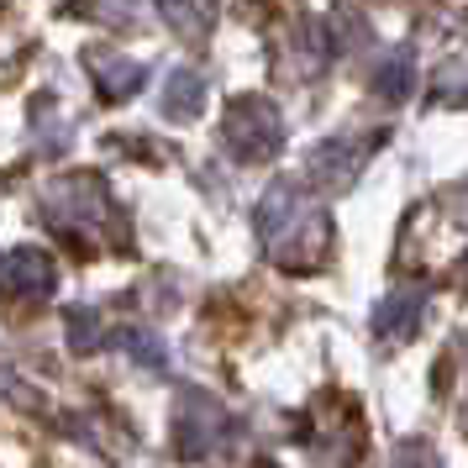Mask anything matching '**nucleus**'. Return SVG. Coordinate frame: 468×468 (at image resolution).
Here are the masks:
<instances>
[{
    "label": "nucleus",
    "instance_id": "obj_1",
    "mask_svg": "<svg viewBox=\"0 0 468 468\" xmlns=\"http://www.w3.org/2000/svg\"><path fill=\"white\" fill-rule=\"evenodd\" d=\"M253 227H258V242L269 248V258L284 263V269H316L326 258V248H332L326 211L300 185H290V179H279L274 190L258 200Z\"/></svg>",
    "mask_w": 468,
    "mask_h": 468
},
{
    "label": "nucleus",
    "instance_id": "obj_2",
    "mask_svg": "<svg viewBox=\"0 0 468 468\" xmlns=\"http://www.w3.org/2000/svg\"><path fill=\"white\" fill-rule=\"evenodd\" d=\"M43 221L58 237L90 248L95 232L116 237V200H111V190L95 174H74V179H58V185L43 190Z\"/></svg>",
    "mask_w": 468,
    "mask_h": 468
},
{
    "label": "nucleus",
    "instance_id": "obj_3",
    "mask_svg": "<svg viewBox=\"0 0 468 468\" xmlns=\"http://www.w3.org/2000/svg\"><path fill=\"white\" fill-rule=\"evenodd\" d=\"M232 437V416L211 400V395H179V410H174V447H179V458H190V463H206L216 458L221 447Z\"/></svg>",
    "mask_w": 468,
    "mask_h": 468
},
{
    "label": "nucleus",
    "instance_id": "obj_4",
    "mask_svg": "<svg viewBox=\"0 0 468 468\" xmlns=\"http://www.w3.org/2000/svg\"><path fill=\"white\" fill-rule=\"evenodd\" d=\"M227 143H232L237 158H274L279 143H284V116H279L274 101L263 95H248L227 111Z\"/></svg>",
    "mask_w": 468,
    "mask_h": 468
},
{
    "label": "nucleus",
    "instance_id": "obj_5",
    "mask_svg": "<svg viewBox=\"0 0 468 468\" xmlns=\"http://www.w3.org/2000/svg\"><path fill=\"white\" fill-rule=\"evenodd\" d=\"M58 284V269L43 248H11L0 258V295L5 300H48Z\"/></svg>",
    "mask_w": 468,
    "mask_h": 468
},
{
    "label": "nucleus",
    "instance_id": "obj_6",
    "mask_svg": "<svg viewBox=\"0 0 468 468\" xmlns=\"http://www.w3.org/2000/svg\"><path fill=\"white\" fill-rule=\"evenodd\" d=\"M363 158H368V137H332V143H321V148L311 153V179L342 190V185L358 179Z\"/></svg>",
    "mask_w": 468,
    "mask_h": 468
},
{
    "label": "nucleus",
    "instance_id": "obj_7",
    "mask_svg": "<svg viewBox=\"0 0 468 468\" xmlns=\"http://www.w3.org/2000/svg\"><path fill=\"white\" fill-rule=\"evenodd\" d=\"M90 64V74H95V85H101V95L106 101H127L132 90H137V80H143V64L137 58H122V53H90L85 58Z\"/></svg>",
    "mask_w": 468,
    "mask_h": 468
},
{
    "label": "nucleus",
    "instance_id": "obj_8",
    "mask_svg": "<svg viewBox=\"0 0 468 468\" xmlns=\"http://www.w3.org/2000/svg\"><path fill=\"white\" fill-rule=\"evenodd\" d=\"M416 321H421V290H395V295H384L374 305V332L389 342H400L416 332Z\"/></svg>",
    "mask_w": 468,
    "mask_h": 468
},
{
    "label": "nucleus",
    "instance_id": "obj_9",
    "mask_svg": "<svg viewBox=\"0 0 468 468\" xmlns=\"http://www.w3.org/2000/svg\"><path fill=\"white\" fill-rule=\"evenodd\" d=\"M200 106H206V80H200L195 69H174L164 95H158V111H164L169 122H195Z\"/></svg>",
    "mask_w": 468,
    "mask_h": 468
},
{
    "label": "nucleus",
    "instance_id": "obj_10",
    "mask_svg": "<svg viewBox=\"0 0 468 468\" xmlns=\"http://www.w3.org/2000/svg\"><path fill=\"white\" fill-rule=\"evenodd\" d=\"M374 85H379V95H389V101H400L405 90L416 85V58H410V48H389L384 58H374Z\"/></svg>",
    "mask_w": 468,
    "mask_h": 468
},
{
    "label": "nucleus",
    "instance_id": "obj_11",
    "mask_svg": "<svg viewBox=\"0 0 468 468\" xmlns=\"http://www.w3.org/2000/svg\"><path fill=\"white\" fill-rule=\"evenodd\" d=\"M400 468H437V458H431L421 442H405L400 447Z\"/></svg>",
    "mask_w": 468,
    "mask_h": 468
}]
</instances>
